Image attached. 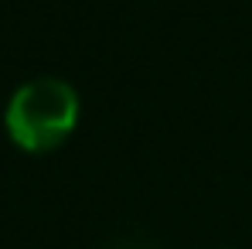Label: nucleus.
Segmentation results:
<instances>
[{
    "instance_id": "nucleus-1",
    "label": "nucleus",
    "mask_w": 252,
    "mask_h": 249,
    "mask_svg": "<svg viewBox=\"0 0 252 249\" xmlns=\"http://www.w3.org/2000/svg\"><path fill=\"white\" fill-rule=\"evenodd\" d=\"M79 116L82 99L75 85L58 75H41L17 85L3 109V130L24 154H51L75 133Z\"/></svg>"
}]
</instances>
